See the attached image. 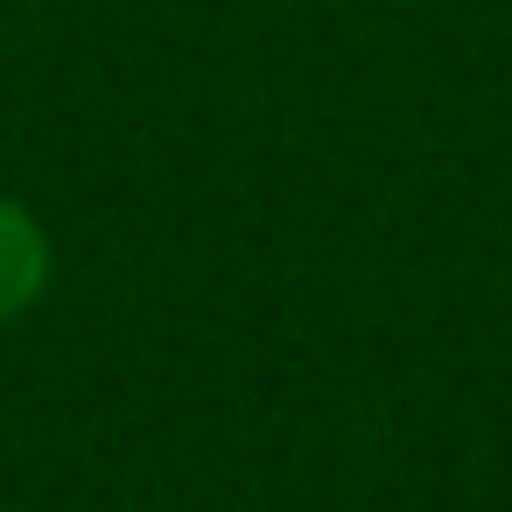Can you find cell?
<instances>
[{"mask_svg": "<svg viewBox=\"0 0 512 512\" xmlns=\"http://www.w3.org/2000/svg\"><path fill=\"white\" fill-rule=\"evenodd\" d=\"M43 281H50V239H43V225L22 204L0 197V323L22 316L43 295Z\"/></svg>", "mask_w": 512, "mask_h": 512, "instance_id": "cell-1", "label": "cell"}]
</instances>
